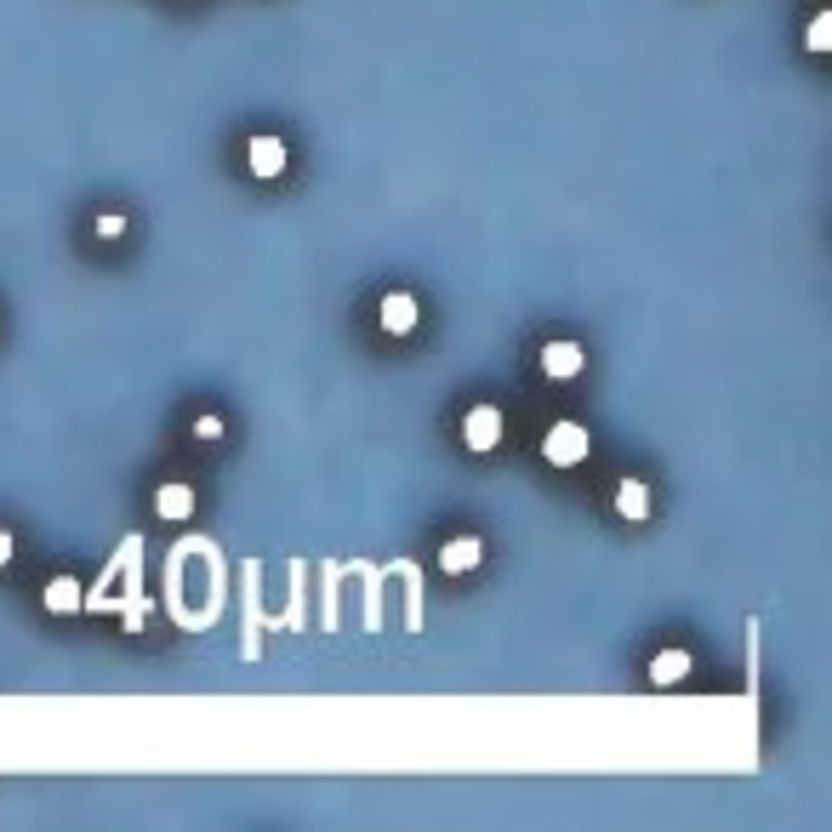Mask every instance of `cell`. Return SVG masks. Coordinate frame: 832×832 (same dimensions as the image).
<instances>
[{
	"label": "cell",
	"instance_id": "obj_1",
	"mask_svg": "<svg viewBox=\"0 0 832 832\" xmlns=\"http://www.w3.org/2000/svg\"><path fill=\"white\" fill-rule=\"evenodd\" d=\"M542 457L553 468H576V462L588 457V427L582 422H553L547 434H542Z\"/></svg>",
	"mask_w": 832,
	"mask_h": 832
},
{
	"label": "cell",
	"instance_id": "obj_2",
	"mask_svg": "<svg viewBox=\"0 0 832 832\" xmlns=\"http://www.w3.org/2000/svg\"><path fill=\"white\" fill-rule=\"evenodd\" d=\"M462 439H468V450H496L502 445V411L496 406H473L462 417Z\"/></svg>",
	"mask_w": 832,
	"mask_h": 832
},
{
	"label": "cell",
	"instance_id": "obj_3",
	"mask_svg": "<svg viewBox=\"0 0 832 832\" xmlns=\"http://www.w3.org/2000/svg\"><path fill=\"white\" fill-rule=\"evenodd\" d=\"M245 166H251V178H280L286 171V137H251Z\"/></svg>",
	"mask_w": 832,
	"mask_h": 832
},
{
	"label": "cell",
	"instance_id": "obj_4",
	"mask_svg": "<svg viewBox=\"0 0 832 832\" xmlns=\"http://www.w3.org/2000/svg\"><path fill=\"white\" fill-rule=\"evenodd\" d=\"M582 365H588V354L576 342H547L542 348V371L553 376V383H570V376H582Z\"/></svg>",
	"mask_w": 832,
	"mask_h": 832
},
{
	"label": "cell",
	"instance_id": "obj_5",
	"mask_svg": "<svg viewBox=\"0 0 832 832\" xmlns=\"http://www.w3.org/2000/svg\"><path fill=\"white\" fill-rule=\"evenodd\" d=\"M376 319H383V331H394V337L417 331V297H406V291L383 297V309H376Z\"/></svg>",
	"mask_w": 832,
	"mask_h": 832
},
{
	"label": "cell",
	"instance_id": "obj_6",
	"mask_svg": "<svg viewBox=\"0 0 832 832\" xmlns=\"http://www.w3.org/2000/svg\"><path fill=\"white\" fill-rule=\"evenodd\" d=\"M479 559H485L479 536H457V542H445V547H439V570H445V576H468Z\"/></svg>",
	"mask_w": 832,
	"mask_h": 832
},
{
	"label": "cell",
	"instance_id": "obj_7",
	"mask_svg": "<svg viewBox=\"0 0 832 832\" xmlns=\"http://www.w3.org/2000/svg\"><path fill=\"white\" fill-rule=\"evenodd\" d=\"M46 611L52 616L81 611V582H74V576H52V582H46Z\"/></svg>",
	"mask_w": 832,
	"mask_h": 832
},
{
	"label": "cell",
	"instance_id": "obj_8",
	"mask_svg": "<svg viewBox=\"0 0 832 832\" xmlns=\"http://www.w3.org/2000/svg\"><path fill=\"white\" fill-rule=\"evenodd\" d=\"M685 673H690V650H662L650 662V685H678Z\"/></svg>",
	"mask_w": 832,
	"mask_h": 832
},
{
	"label": "cell",
	"instance_id": "obj_9",
	"mask_svg": "<svg viewBox=\"0 0 832 832\" xmlns=\"http://www.w3.org/2000/svg\"><path fill=\"white\" fill-rule=\"evenodd\" d=\"M155 508H160V519H189L194 514V491L189 485H160Z\"/></svg>",
	"mask_w": 832,
	"mask_h": 832
},
{
	"label": "cell",
	"instance_id": "obj_10",
	"mask_svg": "<svg viewBox=\"0 0 832 832\" xmlns=\"http://www.w3.org/2000/svg\"><path fill=\"white\" fill-rule=\"evenodd\" d=\"M616 508H622V519H644L650 514V491L639 485V479H622V485H616Z\"/></svg>",
	"mask_w": 832,
	"mask_h": 832
},
{
	"label": "cell",
	"instance_id": "obj_11",
	"mask_svg": "<svg viewBox=\"0 0 832 832\" xmlns=\"http://www.w3.org/2000/svg\"><path fill=\"white\" fill-rule=\"evenodd\" d=\"M804 40H810V52H827V46H832V12H816V23H810V35H804Z\"/></svg>",
	"mask_w": 832,
	"mask_h": 832
},
{
	"label": "cell",
	"instance_id": "obj_12",
	"mask_svg": "<svg viewBox=\"0 0 832 832\" xmlns=\"http://www.w3.org/2000/svg\"><path fill=\"white\" fill-rule=\"evenodd\" d=\"M97 234H104V240L125 234V217H114V212H109V217H97Z\"/></svg>",
	"mask_w": 832,
	"mask_h": 832
},
{
	"label": "cell",
	"instance_id": "obj_13",
	"mask_svg": "<svg viewBox=\"0 0 832 832\" xmlns=\"http://www.w3.org/2000/svg\"><path fill=\"white\" fill-rule=\"evenodd\" d=\"M194 434H200V439H217V434H222V417H200Z\"/></svg>",
	"mask_w": 832,
	"mask_h": 832
},
{
	"label": "cell",
	"instance_id": "obj_14",
	"mask_svg": "<svg viewBox=\"0 0 832 832\" xmlns=\"http://www.w3.org/2000/svg\"><path fill=\"white\" fill-rule=\"evenodd\" d=\"M12 565V531H0V570Z\"/></svg>",
	"mask_w": 832,
	"mask_h": 832
}]
</instances>
